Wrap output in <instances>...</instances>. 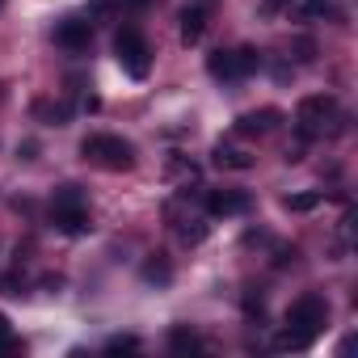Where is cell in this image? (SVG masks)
<instances>
[{"instance_id": "cell-20", "label": "cell", "mask_w": 358, "mask_h": 358, "mask_svg": "<svg viewBox=\"0 0 358 358\" xmlns=\"http://www.w3.org/2000/svg\"><path fill=\"white\" fill-rule=\"evenodd\" d=\"M203 236H207V224H194V228H182V241H186V245H203Z\"/></svg>"}, {"instance_id": "cell-9", "label": "cell", "mask_w": 358, "mask_h": 358, "mask_svg": "<svg viewBox=\"0 0 358 358\" xmlns=\"http://www.w3.org/2000/svg\"><path fill=\"white\" fill-rule=\"evenodd\" d=\"M278 122H282V110L262 106V110H249V114L236 118V135H241V139H262V135H270Z\"/></svg>"}, {"instance_id": "cell-19", "label": "cell", "mask_w": 358, "mask_h": 358, "mask_svg": "<svg viewBox=\"0 0 358 358\" xmlns=\"http://www.w3.org/2000/svg\"><path fill=\"white\" fill-rule=\"evenodd\" d=\"M329 5H333V0H303V13H308V17H324Z\"/></svg>"}, {"instance_id": "cell-13", "label": "cell", "mask_w": 358, "mask_h": 358, "mask_svg": "<svg viewBox=\"0 0 358 358\" xmlns=\"http://www.w3.org/2000/svg\"><path fill=\"white\" fill-rule=\"evenodd\" d=\"M211 160H215L220 169H236V173L253 169V156H249V152H236V148H224V143H220V148L211 152Z\"/></svg>"}, {"instance_id": "cell-15", "label": "cell", "mask_w": 358, "mask_h": 358, "mask_svg": "<svg viewBox=\"0 0 358 358\" xmlns=\"http://www.w3.org/2000/svg\"><path fill=\"white\" fill-rule=\"evenodd\" d=\"M34 114H38V118H47L51 127H64V122L72 118V106H68V101H38V106H34Z\"/></svg>"}, {"instance_id": "cell-3", "label": "cell", "mask_w": 358, "mask_h": 358, "mask_svg": "<svg viewBox=\"0 0 358 358\" xmlns=\"http://www.w3.org/2000/svg\"><path fill=\"white\" fill-rule=\"evenodd\" d=\"M51 224H55V232H64V236H85V232L93 228L89 203H85V190H80V186H59V190H55V199H51Z\"/></svg>"}, {"instance_id": "cell-10", "label": "cell", "mask_w": 358, "mask_h": 358, "mask_svg": "<svg viewBox=\"0 0 358 358\" xmlns=\"http://www.w3.org/2000/svg\"><path fill=\"white\" fill-rule=\"evenodd\" d=\"M182 43L186 47H194V43H203V30H207V9L203 5H190V9H182Z\"/></svg>"}, {"instance_id": "cell-7", "label": "cell", "mask_w": 358, "mask_h": 358, "mask_svg": "<svg viewBox=\"0 0 358 358\" xmlns=\"http://www.w3.org/2000/svg\"><path fill=\"white\" fill-rule=\"evenodd\" d=\"M253 207L249 190H207V215L228 220V215H245Z\"/></svg>"}, {"instance_id": "cell-11", "label": "cell", "mask_w": 358, "mask_h": 358, "mask_svg": "<svg viewBox=\"0 0 358 358\" xmlns=\"http://www.w3.org/2000/svg\"><path fill=\"white\" fill-rule=\"evenodd\" d=\"M169 350L173 354H199L203 350V337L194 329H186V324H173L169 329Z\"/></svg>"}, {"instance_id": "cell-12", "label": "cell", "mask_w": 358, "mask_h": 358, "mask_svg": "<svg viewBox=\"0 0 358 358\" xmlns=\"http://www.w3.org/2000/svg\"><path fill=\"white\" fill-rule=\"evenodd\" d=\"M143 282H156V287H169V282H173V266H169L164 253H148V262H143Z\"/></svg>"}, {"instance_id": "cell-28", "label": "cell", "mask_w": 358, "mask_h": 358, "mask_svg": "<svg viewBox=\"0 0 358 358\" xmlns=\"http://www.w3.org/2000/svg\"><path fill=\"white\" fill-rule=\"evenodd\" d=\"M0 9H5V0H0Z\"/></svg>"}, {"instance_id": "cell-25", "label": "cell", "mask_w": 358, "mask_h": 358, "mask_svg": "<svg viewBox=\"0 0 358 358\" xmlns=\"http://www.w3.org/2000/svg\"><path fill=\"white\" fill-rule=\"evenodd\" d=\"M34 152H38V143H34V139H26V143L17 148V156H22V160H34Z\"/></svg>"}, {"instance_id": "cell-29", "label": "cell", "mask_w": 358, "mask_h": 358, "mask_svg": "<svg viewBox=\"0 0 358 358\" xmlns=\"http://www.w3.org/2000/svg\"><path fill=\"white\" fill-rule=\"evenodd\" d=\"M0 97H5V89H0Z\"/></svg>"}, {"instance_id": "cell-4", "label": "cell", "mask_w": 358, "mask_h": 358, "mask_svg": "<svg viewBox=\"0 0 358 358\" xmlns=\"http://www.w3.org/2000/svg\"><path fill=\"white\" fill-rule=\"evenodd\" d=\"M114 55H118V64H122V72L131 80H143L152 72V47H148V38L135 26H122L114 34Z\"/></svg>"}, {"instance_id": "cell-27", "label": "cell", "mask_w": 358, "mask_h": 358, "mask_svg": "<svg viewBox=\"0 0 358 358\" xmlns=\"http://www.w3.org/2000/svg\"><path fill=\"white\" fill-rule=\"evenodd\" d=\"M122 5H131V9H148L152 0H122Z\"/></svg>"}, {"instance_id": "cell-2", "label": "cell", "mask_w": 358, "mask_h": 358, "mask_svg": "<svg viewBox=\"0 0 358 358\" xmlns=\"http://www.w3.org/2000/svg\"><path fill=\"white\" fill-rule=\"evenodd\" d=\"M80 160H89L106 173H127V169H135V143L122 139V135H106V131L85 135L80 139Z\"/></svg>"}, {"instance_id": "cell-24", "label": "cell", "mask_w": 358, "mask_h": 358, "mask_svg": "<svg viewBox=\"0 0 358 358\" xmlns=\"http://www.w3.org/2000/svg\"><path fill=\"white\" fill-rule=\"evenodd\" d=\"M85 5H89L93 13H110V9H114V0H85Z\"/></svg>"}, {"instance_id": "cell-6", "label": "cell", "mask_w": 358, "mask_h": 358, "mask_svg": "<svg viewBox=\"0 0 358 358\" xmlns=\"http://www.w3.org/2000/svg\"><path fill=\"white\" fill-rule=\"evenodd\" d=\"M262 68V55L253 47H241V51H211L207 55V72L215 80H245Z\"/></svg>"}, {"instance_id": "cell-14", "label": "cell", "mask_w": 358, "mask_h": 358, "mask_svg": "<svg viewBox=\"0 0 358 358\" xmlns=\"http://www.w3.org/2000/svg\"><path fill=\"white\" fill-rule=\"evenodd\" d=\"M320 190H299V194H287L282 199V211H291V215H308V211H316L320 207Z\"/></svg>"}, {"instance_id": "cell-22", "label": "cell", "mask_w": 358, "mask_h": 358, "mask_svg": "<svg viewBox=\"0 0 358 358\" xmlns=\"http://www.w3.org/2000/svg\"><path fill=\"white\" fill-rule=\"evenodd\" d=\"M0 291H5V295H17V274H5V278H0Z\"/></svg>"}, {"instance_id": "cell-8", "label": "cell", "mask_w": 358, "mask_h": 358, "mask_svg": "<svg viewBox=\"0 0 358 358\" xmlns=\"http://www.w3.org/2000/svg\"><path fill=\"white\" fill-rule=\"evenodd\" d=\"M55 43H59L64 51H89V43H93V22H89V17H64V22H55Z\"/></svg>"}, {"instance_id": "cell-18", "label": "cell", "mask_w": 358, "mask_h": 358, "mask_svg": "<svg viewBox=\"0 0 358 358\" xmlns=\"http://www.w3.org/2000/svg\"><path fill=\"white\" fill-rule=\"evenodd\" d=\"M291 51H295V59H299V64H312V59H316V43H312V38H295V47H291Z\"/></svg>"}, {"instance_id": "cell-26", "label": "cell", "mask_w": 358, "mask_h": 358, "mask_svg": "<svg viewBox=\"0 0 358 358\" xmlns=\"http://www.w3.org/2000/svg\"><path fill=\"white\" fill-rule=\"evenodd\" d=\"M295 262V249H278V257H274V266L282 270V266H291Z\"/></svg>"}, {"instance_id": "cell-16", "label": "cell", "mask_w": 358, "mask_h": 358, "mask_svg": "<svg viewBox=\"0 0 358 358\" xmlns=\"http://www.w3.org/2000/svg\"><path fill=\"white\" fill-rule=\"evenodd\" d=\"M135 350H139V337L135 333H118V337L106 341V354H135Z\"/></svg>"}, {"instance_id": "cell-1", "label": "cell", "mask_w": 358, "mask_h": 358, "mask_svg": "<svg viewBox=\"0 0 358 358\" xmlns=\"http://www.w3.org/2000/svg\"><path fill=\"white\" fill-rule=\"evenodd\" d=\"M324 324H329V303H324V295H316V291H308V295H299L291 308H287V329L278 333V350H308L320 333H324Z\"/></svg>"}, {"instance_id": "cell-23", "label": "cell", "mask_w": 358, "mask_h": 358, "mask_svg": "<svg viewBox=\"0 0 358 358\" xmlns=\"http://www.w3.org/2000/svg\"><path fill=\"white\" fill-rule=\"evenodd\" d=\"M262 5H266V13H278V9H291L295 0H262Z\"/></svg>"}, {"instance_id": "cell-21", "label": "cell", "mask_w": 358, "mask_h": 358, "mask_svg": "<svg viewBox=\"0 0 358 358\" xmlns=\"http://www.w3.org/2000/svg\"><path fill=\"white\" fill-rule=\"evenodd\" d=\"M245 312L262 320V312H266V308H262V295H253V291H249V295H245Z\"/></svg>"}, {"instance_id": "cell-17", "label": "cell", "mask_w": 358, "mask_h": 358, "mask_svg": "<svg viewBox=\"0 0 358 358\" xmlns=\"http://www.w3.org/2000/svg\"><path fill=\"white\" fill-rule=\"evenodd\" d=\"M22 350V341L13 337V324H9V316L0 312V354H17Z\"/></svg>"}, {"instance_id": "cell-5", "label": "cell", "mask_w": 358, "mask_h": 358, "mask_svg": "<svg viewBox=\"0 0 358 358\" xmlns=\"http://www.w3.org/2000/svg\"><path fill=\"white\" fill-rule=\"evenodd\" d=\"M337 114V97L333 93H312L295 106V131L303 143H312L316 135H324V122Z\"/></svg>"}]
</instances>
